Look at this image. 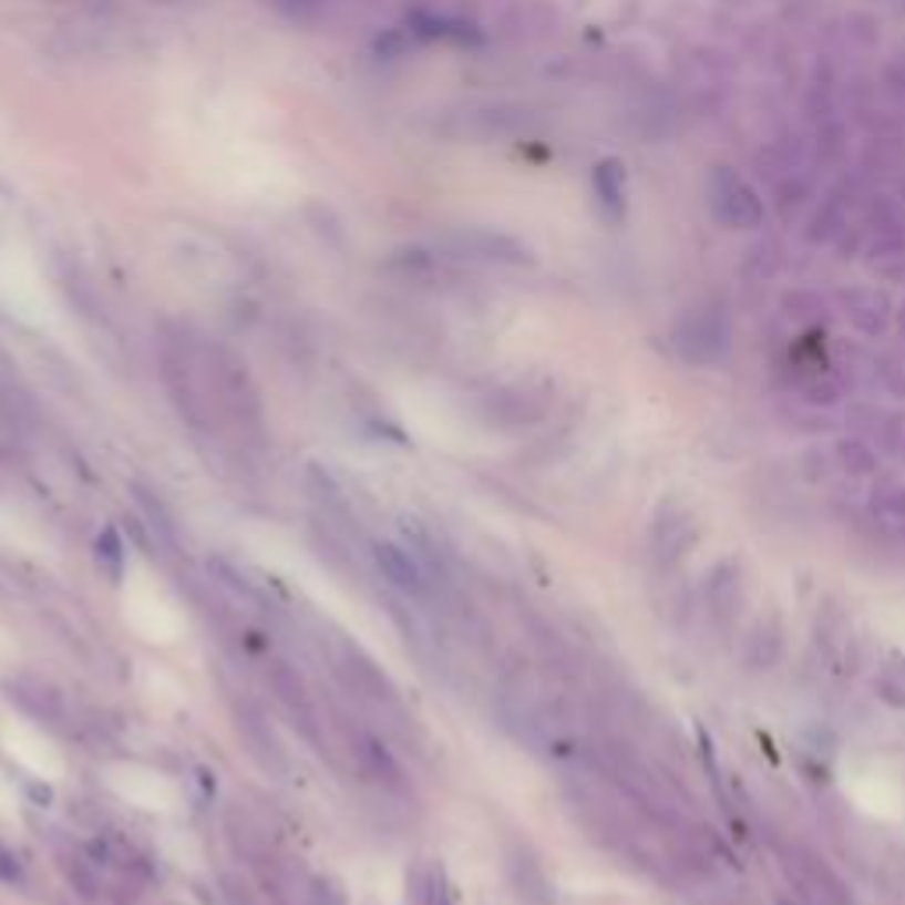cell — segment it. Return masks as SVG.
Here are the masks:
<instances>
[{
  "label": "cell",
  "instance_id": "cell-1",
  "mask_svg": "<svg viewBox=\"0 0 905 905\" xmlns=\"http://www.w3.org/2000/svg\"><path fill=\"white\" fill-rule=\"evenodd\" d=\"M326 644V658H329V672L337 676V682L343 687V693L350 700H358V708L376 714L379 722L390 726V732L408 736V722L411 714L403 708V697L397 690V682L390 679V672L368 655L358 640H350L347 634H332L322 637Z\"/></svg>",
  "mask_w": 905,
  "mask_h": 905
},
{
  "label": "cell",
  "instance_id": "cell-2",
  "mask_svg": "<svg viewBox=\"0 0 905 905\" xmlns=\"http://www.w3.org/2000/svg\"><path fill=\"white\" fill-rule=\"evenodd\" d=\"M0 690H4L8 705L18 714H25L29 722H35L53 736H61V740H75V743L89 747L92 753H100V743H103L100 718L75 708V700H71L53 679L35 676V672H14L0 682Z\"/></svg>",
  "mask_w": 905,
  "mask_h": 905
},
{
  "label": "cell",
  "instance_id": "cell-3",
  "mask_svg": "<svg viewBox=\"0 0 905 905\" xmlns=\"http://www.w3.org/2000/svg\"><path fill=\"white\" fill-rule=\"evenodd\" d=\"M340 732H343L347 757L354 761V771L368 785L379 789L382 796H390V800H408L411 796L408 771H403V764L393 757V750L385 747V740L379 732H372L361 722H350V718H340Z\"/></svg>",
  "mask_w": 905,
  "mask_h": 905
},
{
  "label": "cell",
  "instance_id": "cell-4",
  "mask_svg": "<svg viewBox=\"0 0 905 905\" xmlns=\"http://www.w3.org/2000/svg\"><path fill=\"white\" fill-rule=\"evenodd\" d=\"M266 682H269V690H272L276 708L287 714V722L301 732V740L308 747H316L326 757L332 747H329V736H326L322 711L316 705V697H311L305 676L294 669L290 661H272L269 669H266Z\"/></svg>",
  "mask_w": 905,
  "mask_h": 905
},
{
  "label": "cell",
  "instance_id": "cell-5",
  "mask_svg": "<svg viewBox=\"0 0 905 905\" xmlns=\"http://www.w3.org/2000/svg\"><path fill=\"white\" fill-rule=\"evenodd\" d=\"M230 722H234L237 740H241L251 761L266 774H272V779H284V774L290 771V757H287L280 732H276V726H272V718L266 714V708L251 697H234Z\"/></svg>",
  "mask_w": 905,
  "mask_h": 905
},
{
  "label": "cell",
  "instance_id": "cell-6",
  "mask_svg": "<svg viewBox=\"0 0 905 905\" xmlns=\"http://www.w3.org/2000/svg\"><path fill=\"white\" fill-rule=\"evenodd\" d=\"M305 489L311 495V503H316V513H319V521L329 527V531H337L343 542H361L364 538V531H361V513H358V503H354V495H350L347 482L337 474V471H329L322 464H308L305 471Z\"/></svg>",
  "mask_w": 905,
  "mask_h": 905
},
{
  "label": "cell",
  "instance_id": "cell-7",
  "mask_svg": "<svg viewBox=\"0 0 905 905\" xmlns=\"http://www.w3.org/2000/svg\"><path fill=\"white\" fill-rule=\"evenodd\" d=\"M224 839L230 845V853L237 860H245L255 871H263V866L276 863L272 856V842H269V831L258 824L245 806H227L224 814Z\"/></svg>",
  "mask_w": 905,
  "mask_h": 905
},
{
  "label": "cell",
  "instance_id": "cell-8",
  "mask_svg": "<svg viewBox=\"0 0 905 905\" xmlns=\"http://www.w3.org/2000/svg\"><path fill=\"white\" fill-rule=\"evenodd\" d=\"M506 877L513 884V892L524 902H534V905L548 902V881L542 874L538 860H534L527 849H510L506 853Z\"/></svg>",
  "mask_w": 905,
  "mask_h": 905
},
{
  "label": "cell",
  "instance_id": "cell-9",
  "mask_svg": "<svg viewBox=\"0 0 905 905\" xmlns=\"http://www.w3.org/2000/svg\"><path fill=\"white\" fill-rule=\"evenodd\" d=\"M408 905H456L453 884L439 863H421L408 877Z\"/></svg>",
  "mask_w": 905,
  "mask_h": 905
},
{
  "label": "cell",
  "instance_id": "cell-10",
  "mask_svg": "<svg viewBox=\"0 0 905 905\" xmlns=\"http://www.w3.org/2000/svg\"><path fill=\"white\" fill-rule=\"evenodd\" d=\"M92 556H96V566L103 569V574L110 580H121L124 577V566H127V552H124V542H121V534L117 527H103L96 534V545H92Z\"/></svg>",
  "mask_w": 905,
  "mask_h": 905
},
{
  "label": "cell",
  "instance_id": "cell-11",
  "mask_svg": "<svg viewBox=\"0 0 905 905\" xmlns=\"http://www.w3.org/2000/svg\"><path fill=\"white\" fill-rule=\"evenodd\" d=\"M0 884H8V888H14V892H22L25 884H29L25 863L18 860L11 849H4V845H0Z\"/></svg>",
  "mask_w": 905,
  "mask_h": 905
},
{
  "label": "cell",
  "instance_id": "cell-12",
  "mask_svg": "<svg viewBox=\"0 0 905 905\" xmlns=\"http://www.w3.org/2000/svg\"><path fill=\"white\" fill-rule=\"evenodd\" d=\"M308 905H347V895L340 892L337 881L329 877H316L308 888Z\"/></svg>",
  "mask_w": 905,
  "mask_h": 905
}]
</instances>
